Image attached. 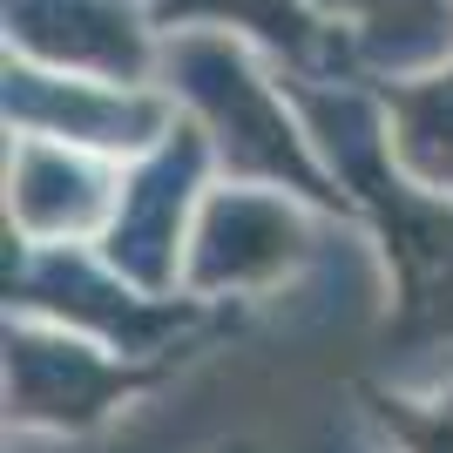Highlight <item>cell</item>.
Segmentation results:
<instances>
[{
  "mask_svg": "<svg viewBox=\"0 0 453 453\" xmlns=\"http://www.w3.org/2000/svg\"><path fill=\"white\" fill-rule=\"evenodd\" d=\"M163 88L170 102L210 135L224 183H265V189H291L325 217H352L325 170L319 142L304 129V115L278 95V81L244 55L237 35L217 27H183L163 41Z\"/></svg>",
  "mask_w": 453,
  "mask_h": 453,
  "instance_id": "1",
  "label": "cell"
},
{
  "mask_svg": "<svg viewBox=\"0 0 453 453\" xmlns=\"http://www.w3.org/2000/svg\"><path fill=\"white\" fill-rule=\"evenodd\" d=\"M7 319H41L135 365H189L237 325L196 298H156L95 244H14L7 237Z\"/></svg>",
  "mask_w": 453,
  "mask_h": 453,
  "instance_id": "2",
  "label": "cell"
},
{
  "mask_svg": "<svg viewBox=\"0 0 453 453\" xmlns=\"http://www.w3.org/2000/svg\"><path fill=\"white\" fill-rule=\"evenodd\" d=\"M176 365H135L41 319H7V434L81 447L129 419Z\"/></svg>",
  "mask_w": 453,
  "mask_h": 453,
  "instance_id": "3",
  "label": "cell"
},
{
  "mask_svg": "<svg viewBox=\"0 0 453 453\" xmlns=\"http://www.w3.org/2000/svg\"><path fill=\"white\" fill-rule=\"evenodd\" d=\"M339 217L311 210L291 189L265 183H217L203 196L196 237H189V265H183V298L217 304V311H250V304L278 298L319 257L325 230Z\"/></svg>",
  "mask_w": 453,
  "mask_h": 453,
  "instance_id": "4",
  "label": "cell"
},
{
  "mask_svg": "<svg viewBox=\"0 0 453 453\" xmlns=\"http://www.w3.org/2000/svg\"><path fill=\"white\" fill-rule=\"evenodd\" d=\"M217 170V150L196 122H176L150 156L122 163V196H115V217L102 230V257L129 284L156 291V298H183V265H189V237H196V217H203V196Z\"/></svg>",
  "mask_w": 453,
  "mask_h": 453,
  "instance_id": "5",
  "label": "cell"
},
{
  "mask_svg": "<svg viewBox=\"0 0 453 453\" xmlns=\"http://www.w3.org/2000/svg\"><path fill=\"white\" fill-rule=\"evenodd\" d=\"M176 122H183V109L170 102V88H122V81L7 61V129L14 135H48V142L95 150L109 163H135Z\"/></svg>",
  "mask_w": 453,
  "mask_h": 453,
  "instance_id": "6",
  "label": "cell"
},
{
  "mask_svg": "<svg viewBox=\"0 0 453 453\" xmlns=\"http://www.w3.org/2000/svg\"><path fill=\"white\" fill-rule=\"evenodd\" d=\"M122 196V163L48 135L7 142V237L14 244H102Z\"/></svg>",
  "mask_w": 453,
  "mask_h": 453,
  "instance_id": "7",
  "label": "cell"
},
{
  "mask_svg": "<svg viewBox=\"0 0 453 453\" xmlns=\"http://www.w3.org/2000/svg\"><path fill=\"white\" fill-rule=\"evenodd\" d=\"M7 35L35 68L122 81V88H156L163 68L150 20L129 0H7Z\"/></svg>",
  "mask_w": 453,
  "mask_h": 453,
  "instance_id": "8",
  "label": "cell"
},
{
  "mask_svg": "<svg viewBox=\"0 0 453 453\" xmlns=\"http://www.w3.org/2000/svg\"><path fill=\"white\" fill-rule=\"evenodd\" d=\"M352 14V81H419L453 61V0H325Z\"/></svg>",
  "mask_w": 453,
  "mask_h": 453,
  "instance_id": "9",
  "label": "cell"
},
{
  "mask_svg": "<svg viewBox=\"0 0 453 453\" xmlns=\"http://www.w3.org/2000/svg\"><path fill=\"white\" fill-rule=\"evenodd\" d=\"M156 20H163V27L203 20L217 35L250 27V35H265L271 48L298 68V81H352V48H345L339 35H325L298 0H156Z\"/></svg>",
  "mask_w": 453,
  "mask_h": 453,
  "instance_id": "10",
  "label": "cell"
},
{
  "mask_svg": "<svg viewBox=\"0 0 453 453\" xmlns=\"http://www.w3.org/2000/svg\"><path fill=\"white\" fill-rule=\"evenodd\" d=\"M386 102V129H393V156L413 183L453 196V61L419 81H393L379 88Z\"/></svg>",
  "mask_w": 453,
  "mask_h": 453,
  "instance_id": "11",
  "label": "cell"
},
{
  "mask_svg": "<svg viewBox=\"0 0 453 453\" xmlns=\"http://www.w3.org/2000/svg\"><path fill=\"white\" fill-rule=\"evenodd\" d=\"M379 426L393 434V453H453V386L440 393H393V386H365Z\"/></svg>",
  "mask_w": 453,
  "mask_h": 453,
  "instance_id": "12",
  "label": "cell"
}]
</instances>
